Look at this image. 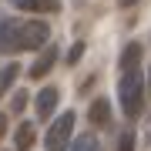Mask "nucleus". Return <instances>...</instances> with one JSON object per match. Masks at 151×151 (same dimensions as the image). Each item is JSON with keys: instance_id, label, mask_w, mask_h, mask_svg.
<instances>
[{"instance_id": "7ed1b4c3", "label": "nucleus", "mask_w": 151, "mask_h": 151, "mask_svg": "<svg viewBox=\"0 0 151 151\" xmlns=\"http://www.w3.org/2000/svg\"><path fill=\"white\" fill-rule=\"evenodd\" d=\"M70 134H74V111H64L47 131V151H64L70 145Z\"/></svg>"}, {"instance_id": "6e6552de", "label": "nucleus", "mask_w": 151, "mask_h": 151, "mask_svg": "<svg viewBox=\"0 0 151 151\" xmlns=\"http://www.w3.org/2000/svg\"><path fill=\"white\" fill-rule=\"evenodd\" d=\"M121 67H141V44H128V47H124Z\"/></svg>"}, {"instance_id": "423d86ee", "label": "nucleus", "mask_w": 151, "mask_h": 151, "mask_svg": "<svg viewBox=\"0 0 151 151\" xmlns=\"http://www.w3.org/2000/svg\"><path fill=\"white\" fill-rule=\"evenodd\" d=\"M17 74H20V64H4V67H0V94H7L14 87Z\"/></svg>"}, {"instance_id": "f03ea898", "label": "nucleus", "mask_w": 151, "mask_h": 151, "mask_svg": "<svg viewBox=\"0 0 151 151\" xmlns=\"http://www.w3.org/2000/svg\"><path fill=\"white\" fill-rule=\"evenodd\" d=\"M145 91L148 81L141 74V67H121V81H118V101L128 118H138L141 108H145Z\"/></svg>"}, {"instance_id": "9b49d317", "label": "nucleus", "mask_w": 151, "mask_h": 151, "mask_svg": "<svg viewBox=\"0 0 151 151\" xmlns=\"http://www.w3.org/2000/svg\"><path fill=\"white\" fill-rule=\"evenodd\" d=\"M24 10L44 14V10H57V4H54V0H24Z\"/></svg>"}, {"instance_id": "4468645a", "label": "nucleus", "mask_w": 151, "mask_h": 151, "mask_svg": "<svg viewBox=\"0 0 151 151\" xmlns=\"http://www.w3.org/2000/svg\"><path fill=\"white\" fill-rule=\"evenodd\" d=\"M24 104H27V94H24V91H17V94H14V108H17V111H20V108H24Z\"/></svg>"}, {"instance_id": "0eeeda50", "label": "nucleus", "mask_w": 151, "mask_h": 151, "mask_svg": "<svg viewBox=\"0 0 151 151\" xmlns=\"http://www.w3.org/2000/svg\"><path fill=\"white\" fill-rule=\"evenodd\" d=\"M14 138H17V151H30L34 148V124H20Z\"/></svg>"}, {"instance_id": "20e7f679", "label": "nucleus", "mask_w": 151, "mask_h": 151, "mask_svg": "<svg viewBox=\"0 0 151 151\" xmlns=\"http://www.w3.org/2000/svg\"><path fill=\"white\" fill-rule=\"evenodd\" d=\"M54 108H57V91L54 87H44L37 94V101H34V111H37V118H50Z\"/></svg>"}, {"instance_id": "f257e3e1", "label": "nucleus", "mask_w": 151, "mask_h": 151, "mask_svg": "<svg viewBox=\"0 0 151 151\" xmlns=\"http://www.w3.org/2000/svg\"><path fill=\"white\" fill-rule=\"evenodd\" d=\"M50 37V27L40 20H0V50L17 54V50H37Z\"/></svg>"}, {"instance_id": "2eb2a0df", "label": "nucleus", "mask_w": 151, "mask_h": 151, "mask_svg": "<svg viewBox=\"0 0 151 151\" xmlns=\"http://www.w3.org/2000/svg\"><path fill=\"white\" fill-rule=\"evenodd\" d=\"M7 134V114H0V138Z\"/></svg>"}, {"instance_id": "ddd939ff", "label": "nucleus", "mask_w": 151, "mask_h": 151, "mask_svg": "<svg viewBox=\"0 0 151 151\" xmlns=\"http://www.w3.org/2000/svg\"><path fill=\"white\" fill-rule=\"evenodd\" d=\"M81 54H84V44L77 40L74 47H70V54H67V64H77V60H81Z\"/></svg>"}, {"instance_id": "39448f33", "label": "nucleus", "mask_w": 151, "mask_h": 151, "mask_svg": "<svg viewBox=\"0 0 151 151\" xmlns=\"http://www.w3.org/2000/svg\"><path fill=\"white\" fill-rule=\"evenodd\" d=\"M87 118H91V124H97V128H104V124L111 121V104L97 97V101L91 104V111H87Z\"/></svg>"}, {"instance_id": "1a4fd4ad", "label": "nucleus", "mask_w": 151, "mask_h": 151, "mask_svg": "<svg viewBox=\"0 0 151 151\" xmlns=\"http://www.w3.org/2000/svg\"><path fill=\"white\" fill-rule=\"evenodd\" d=\"M70 151H101V148H97V138H91V134H81V138H74Z\"/></svg>"}, {"instance_id": "f8f14e48", "label": "nucleus", "mask_w": 151, "mask_h": 151, "mask_svg": "<svg viewBox=\"0 0 151 151\" xmlns=\"http://www.w3.org/2000/svg\"><path fill=\"white\" fill-rule=\"evenodd\" d=\"M118 151H134V134H128V131H124L121 141H118Z\"/></svg>"}, {"instance_id": "9d476101", "label": "nucleus", "mask_w": 151, "mask_h": 151, "mask_svg": "<svg viewBox=\"0 0 151 151\" xmlns=\"http://www.w3.org/2000/svg\"><path fill=\"white\" fill-rule=\"evenodd\" d=\"M50 67H54V54H44V57L37 60V64L30 67V77H44V74H47Z\"/></svg>"}, {"instance_id": "dca6fc26", "label": "nucleus", "mask_w": 151, "mask_h": 151, "mask_svg": "<svg viewBox=\"0 0 151 151\" xmlns=\"http://www.w3.org/2000/svg\"><path fill=\"white\" fill-rule=\"evenodd\" d=\"M131 4H138V0H121V7H131Z\"/></svg>"}]
</instances>
